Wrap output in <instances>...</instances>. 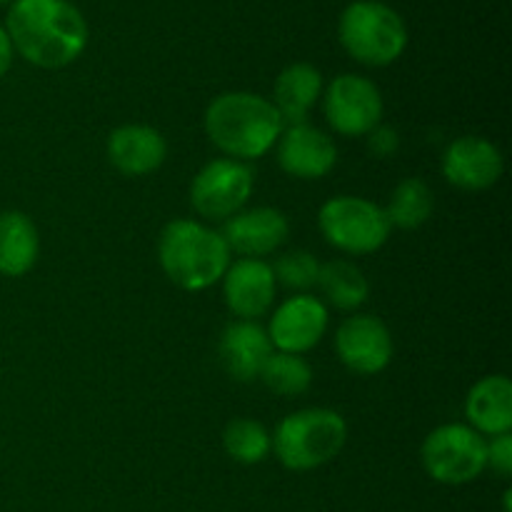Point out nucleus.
Segmentation results:
<instances>
[{
  "label": "nucleus",
  "instance_id": "obj_1",
  "mask_svg": "<svg viewBox=\"0 0 512 512\" xmlns=\"http://www.w3.org/2000/svg\"><path fill=\"white\" fill-rule=\"evenodd\" d=\"M3 28L15 53L38 68H65L88 45V23L68 0H13Z\"/></svg>",
  "mask_w": 512,
  "mask_h": 512
},
{
  "label": "nucleus",
  "instance_id": "obj_2",
  "mask_svg": "<svg viewBox=\"0 0 512 512\" xmlns=\"http://www.w3.org/2000/svg\"><path fill=\"white\" fill-rule=\"evenodd\" d=\"M283 118L268 98L258 93H223L205 110V133L228 158L258 160L278 143Z\"/></svg>",
  "mask_w": 512,
  "mask_h": 512
},
{
  "label": "nucleus",
  "instance_id": "obj_3",
  "mask_svg": "<svg viewBox=\"0 0 512 512\" xmlns=\"http://www.w3.org/2000/svg\"><path fill=\"white\" fill-rule=\"evenodd\" d=\"M160 268L178 288L198 293L223 280L230 250L223 235L198 220L180 218L163 228L158 240Z\"/></svg>",
  "mask_w": 512,
  "mask_h": 512
},
{
  "label": "nucleus",
  "instance_id": "obj_4",
  "mask_svg": "<svg viewBox=\"0 0 512 512\" xmlns=\"http://www.w3.org/2000/svg\"><path fill=\"white\" fill-rule=\"evenodd\" d=\"M348 440V425L335 410L308 408L280 420L273 435V453L295 473L315 470L338 458Z\"/></svg>",
  "mask_w": 512,
  "mask_h": 512
},
{
  "label": "nucleus",
  "instance_id": "obj_5",
  "mask_svg": "<svg viewBox=\"0 0 512 512\" xmlns=\"http://www.w3.org/2000/svg\"><path fill=\"white\" fill-rule=\"evenodd\" d=\"M338 35L350 58L370 68L395 63L408 45V28L390 5L380 0H355L343 10Z\"/></svg>",
  "mask_w": 512,
  "mask_h": 512
},
{
  "label": "nucleus",
  "instance_id": "obj_6",
  "mask_svg": "<svg viewBox=\"0 0 512 512\" xmlns=\"http://www.w3.org/2000/svg\"><path fill=\"white\" fill-rule=\"evenodd\" d=\"M318 228L333 248L348 255H368L383 248L390 238L388 215L373 200L338 195L323 203Z\"/></svg>",
  "mask_w": 512,
  "mask_h": 512
},
{
  "label": "nucleus",
  "instance_id": "obj_7",
  "mask_svg": "<svg viewBox=\"0 0 512 512\" xmlns=\"http://www.w3.org/2000/svg\"><path fill=\"white\" fill-rule=\"evenodd\" d=\"M423 468L435 483L465 485L473 483L488 468V440L470 425H440L425 438Z\"/></svg>",
  "mask_w": 512,
  "mask_h": 512
},
{
  "label": "nucleus",
  "instance_id": "obj_8",
  "mask_svg": "<svg viewBox=\"0 0 512 512\" xmlns=\"http://www.w3.org/2000/svg\"><path fill=\"white\" fill-rule=\"evenodd\" d=\"M255 175L248 163L233 158L210 160L193 178L190 185V205L205 220L225 223L243 210L253 195Z\"/></svg>",
  "mask_w": 512,
  "mask_h": 512
},
{
  "label": "nucleus",
  "instance_id": "obj_9",
  "mask_svg": "<svg viewBox=\"0 0 512 512\" xmlns=\"http://www.w3.org/2000/svg\"><path fill=\"white\" fill-rule=\"evenodd\" d=\"M323 110L335 133L345 138H363L383 120V95L370 78L345 73L333 78L325 88Z\"/></svg>",
  "mask_w": 512,
  "mask_h": 512
},
{
  "label": "nucleus",
  "instance_id": "obj_10",
  "mask_svg": "<svg viewBox=\"0 0 512 512\" xmlns=\"http://www.w3.org/2000/svg\"><path fill=\"white\" fill-rule=\"evenodd\" d=\"M340 363L358 375H378L393 360V335L375 315H353L335 333Z\"/></svg>",
  "mask_w": 512,
  "mask_h": 512
},
{
  "label": "nucleus",
  "instance_id": "obj_11",
  "mask_svg": "<svg viewBox=\"0 0 512 512\" xmlns=\"http://www.w3.org/2000/svg\"><path fill=\"white\" fill-rule=\"evenodd\" d=\"M328 330V308L313 295H293L270 320L268 338L280 353L303 355L323 340Z\"/></svg>",
  "mask_w": 512,
  "mask_h": 512
},
{
  "label": "nucleus",
  "instance_id": "obj_12",
  "mask_svg": "<svg viewBox=\"0 0 512 512\" xmlns=\"http://www.w3.org/2000/svg\"><path fill=\"white\" fill-rule=\"evenodd\" d=\"M278 163L288 175L300 180H320L338 163L333 138L310 123L285 125L278 138Z\"/></svg>",
  "mask_w": 512,
  "mask_h": 512
},
{
  "label": "nucleus",
  "instance_id": "obj_13",
  "mask_svg": "<svg viewBox=\"0 0 512 512\" xmlns=\"http://www.w3.org/2000/svg\"><path fill=\"white\" fill-rule=\"evenodd\" d=\"M503 153L480 135H463L445 148L443 175L460 190H488L503 175Z\"/></svg>",
  "mask_w": 512,
  "mask_h": 512
},
{
  "label": "nucleus",
  "instance_id": "obj_14",
  "mask_svg": "<svg viewBox=\"0 0 512 512\" xmlns=\"http://www.w3.org/2000/svg\"><path fill=\"white\" fill-rule=\"evenodd\" d=\"M273 265L260 258H240L223 275L225 305L240 320L263 318L275 303Z\"/></svg>",
  "mask_w": 512,
  "mask_h": 512
},
{
  "label": "nucleus",
  "instance_id": "obj_15",
  "mask_svg": "<svg viewBox=\"0 0 512 512\" xmlns=\"http://www.w3.org/2000/svg\"><path fill=\"white\" fill-rule=\"evenodd\" d=\"M223 240L230 253L243 258H263L288 240L290 223L278 208L240 210L223 223Z\"/></svg>",
  "mask_w": 512,
  "mask_h": 512
},
{
  "label": "nucleus",
  "instance_id": "obj_16",
  "mask_svg": "<svg viewBox=\"0 0 512 512\" xmlns=\"http://www.w3.org/2000/svg\"><path fill=\"white\" fill-rule=\"evenodd\" d=\"M168 143L150 125H120L108 138V160L125 178H145L165 163Z\"/></svg>",
  "mask_w": 512,
  "mask_h": 512
},
{
  "label": "nucleus",
  "instance_id": "obj_17",
  "mask_svg": "<svg viewBox=\"0 0 512 512\" xmlns=\"http://www.w3.org/2000/svg\"><path fill=\"white\" fill-rule=\"evenodd\" d=\"M270 353H273V343L255 320H235L220 335V365L238 383H250L258 378Z\"/></svg>",
  "mask_w": 512,
  "mask_h": 512
},
{
  "label": "nucleus",
  "instance_id": "obj_18",
  "mask_svg": "<svg viewBox=\"0 0 512 512\" xmlns=\"http://www.w3.org/2000/svg\"><path fill=\"white\" fill-rule=\"evenodd\" d=\"M465 418L480 435H503L512 428V383L508 375H488L470 388Z\"/></svg>",
  "mask_w": 512,
  "mask_h": 512
},
{
  "label": "nucleus",
  "instance_id": "obj_19",
  "mask_svg": "<svg viewBox=\"0 0 512 512\" xmlns=\"http://www.w3.org/2000/svg\"><path fill=\"white\" fill-rule=\"evenodd\" d=\"M323 95V75L310 63H293L278 75L273 90L275 110L283 118V125L308 123L310 110Z\"/></svg>",
  "mask_w": 512,
  "mask_h": 512
},
{
  "label": "nucleus",
  "instance_id": "obj_20",
  "mask_svg": "<svg viewBox=\"0 0 512 512\" xmlns=\"http://www.w3.org/2000/svg\"><path fill=\"white\" fill-rule=\"evenodd\" d=\"M40 238L33 220L20 210L0 213V275L23 278L38 260Z\"/></svg>",
  "mask_w": 512,
  "mask_h": 512
},
{
  "label": "nucleus",
  "instance_id": "obj_21",
  "mask_svg": "<svg viewBox=\"0 0 512 512\" xmlns=\"http://www.w3.org/2000/svg\"><path fill=\"white\" fill-rule=\"evenodd\" d=\"M320 293L325 295L330 305L338 310H355L368 300L370 285L368 278L358 265L348 263V260H330V263L320 265L318 283Z\"/></svg>",
  "mask_w": 512,
  "mask_h": 512
},
{
  "label": "nucleus",
  "instance_id": "obj_22",
  "mask_svg": "<svg viewBox=\"0 0 512 512\" xmlns=\"http://www.w3.org/2000/svg\"><path fill=\"white\" fill-rule=\"evenodd\" d=\"M435 208L433 190L425 180L420 178H405L403 183L395 185L393 195L388 200V208L385 215H388L390 228H403V230H415L423 223H428L430 213Z\"/></svg>",
  "mask_w": 512,
  "mask_h": 512
},
{
  "label": "nucleus",
  "instance_id": "obj_23",
  "mask_svg": "<svg viewBox=\"0 0 512 512\" xmlns=\"http://www.w3.org/2000/svg\"><path fill=\"white\" fill-rule=\"evenodd\" d=\"M258 378L275 395L293 398V395H303L310 388V383H313V368H310L303 355L270 353V358L265 360Z\"/></svg>",
  "mask_w": 512,
  "mask_h": 512
},
{
  "label": "nucleus",
  "instance_id": "obj_24",
  "mask_svg": "<svg viewBox=\"0 0 512 512\" xmlns=\"http://www.w3.org/2000/svg\"><path fill=\"white\" fill-rule=\"evenodd\" d=\"M223 445L225 453L240 465H258L273 450V435L258 423V420L250 418H238L233 423L225 425L223 433Z\"/></svg>",
  "mask_w": 512,
  "mask_h": 512
},
{
  "label": "nucleus",
  "instance_id": "obj_25",
  "mask_svg": "<svg viewBox=\"0 0 512 512\" xmlns=\"http://www.w3.org/2000/svg\"><path fill=\"white\" fill-rule=\"evenodd\" d=\"M320 263L315 255L305 250H293V253L280 255L278 263L273 265L275 283L285 285L288 290H308L318 283Z\"/></svg>",
  "mask_w": 512,
  "mask_h": 512
},
{
  "label": "nucleus",
  "instance_id": "obj_26",
  "mask_svg": "<svg viewBox=\"0 0 512 512\" xmlns=\"http://www.w3.org/2000/svg\"><path fill=\"white\" fill-rule=\"evenodd\" d=\"M488 468H493L500 478L512 475V435L503 433L488 440Z\"/></svg>",
  "mask_w": 512,
  "mask_h": 512
},
{
  "label": "nucleus",
  "instance_id": "obj_27",
  "mask_svg": "<svg viewBox=\"0 0 512 512\" xmlns=\"http://www.w3.org/2000/svg\"><path fill=\"white\" fill-rule=\"evenodd\" d=\"M370 135H373V138H370V148H373V153L388 155L398 148V135H395L393 130L375 128Z\"/></svg>",
  "mask_w": 512,
  "mask_h": 512
},
{
  "label": "nucleus",
  "instance_id": "obj_28",
  "mask_svg": "<svg viewBox=\"0 0 512 512\" xmlns=\"http://www.w3.org/2000/svg\"><path fill=\"white\" fill-rule=\"evenodd\" d=\"M13 53V43H10L8 33H5V28L0 25V78H3L10 70V65H13Z\"/></svg>",
  "mask_w": 512,
  "mask_h": 512
},
{
  "label": "nucleus",
  "instance_id": "obj_29",
  "mask_svg": "<svg viewBox=\"0 0 512 512\" xmlns=\"http://www.w3.org/2000/svg\"><path fill=\"white\" fill-rule=\"evenodd\" d=\"M0 3H10V0H0Z\"/></svg>",
  "mask_w": 512,
  "mask_h": 512
}]
</instances>
